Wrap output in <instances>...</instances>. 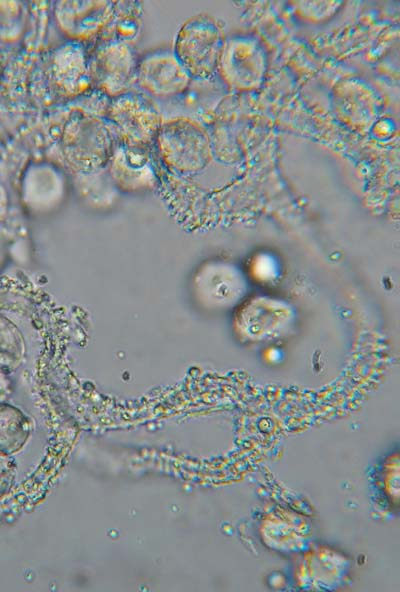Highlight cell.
Wrapping results in <instances>:
<instances>
[{"mask_svg": "<svg viewBox=\"0 0 400 592\" xmlns=\"http://www.w3.org/2000/svg\"><path fill=\"white\" fill-rule=\"evenodd\" d=\"M111 124L76 110L65 123L60 147L67 167L77 174H89L105 168L117 142Z\"/></svg>", "mask_w": 400, "mask_h": 592, "instance_id": "1", "label": "cell"}, {"mask_svg": "<svg viewBox=\"0 0 400 592\" xmlns=\"http://www.w3.org/2000/svg\"><path fill=\"white\" fill-rule=\"evenodd\" d=\"M155 143L164 165L182 175L202 171L212 159V146L207 132L188 117L163 121Z\"/></svg>", "mask_w": 400, "mask_h": 592, "instance_id": "2", "label": "cell"}, {"mask_svg": "<svg viewBox=\"0 0 400 592\" xmlns=\"http://www.w3.org/2000/svg\"><path fill=\"white\" fill-rule=\"evenodd\" d=\"M224 37L210 16L196 15L177 32L173 52L192 79L209 80L217 71Z\"/></svg>", "mask_w": 400, "mask_h": 592, "instance_id": "3", "label": "cell"}, {"mask_svg": "<svg viewBox=\"0 0 400 592\" xmlns=\"http://www.w3.org/2000/svg\"><path fill=\"white\" fill-rule=\"evenodd\" d=\"M267 63L266 50L259 39L234 35L224 40L216 73L227 87L251 91L264 82Z\"/></svg>", "mask_w": 400, "mask_h": 592, "instance_id": "4", "label": "cell"}, {"mask_svg": "<svg viewBox=\"0 0 400 592\" xmlns=\"http://www.w3.org/2000/svg\"><path fill=\"white\" fill-rule=\"evenodd\" d=\"M107 118L122 141L146 148L155 142L163 122L155 103L132 90L111 99Z\"/></svg>", "mask_w": 400, "mask_h": 592, "instance_id": "5", "label": "cell"}, {"mask_svg": "<svg viewBox=\"0 0 400 592\" xmlns=\"http://www.w3.org/2000/svg\"><path fill=\"white\" fill-rule=\"evenodd\" d=\"M138 59L128 42L105 40L88 56L91 83L111 98L131 91Z\"/></svg>", "mask_w": 400, "mask_h": 592, "instance_id": "6", "label": "cell"}, {"mask_svg": "<svg viewBox=\"0 0 400 592\" xmlns=\"http://www.w3.org/2000/svg\"><path fill=\"white\" fill-rule=\"evenodd\" d=\"M191 82V76L173 50H153L138 59L136 84L152 97L169 99L180 96Z\"/></svg>", "mask_w": 400, "mask_h": 592, "instance_id": "7", "label": "cell"}, {"mask_svg": "<svg viewBox=\"0 0 400 592\" xmlns=\"http://www.w3.org/2000/svg\"><path fill=\"white\" fill-rule=\"evenodd\" d=\"M115 2L65 0L54 4V18L69 41L81 43L102 32L114 19Z\"/></svg>", "mask_w": 400, "mask_h": 592, "instance_id": "8", "label": "cell"}, {"mask_svg": "<svg viewBox=\"0 0 400 592\" xmlns=\"http://www.w3.org/2000/svg\"><path fill=\"white\" fill-rule=\"evenodd\" d=\"M46 75L61 97H76L92 86L88 56L81 43L68 41L56 47L46 61Z\"/></svg>", "mask_w": 400, "mask_h": 592, "instance_id": "9", "label": "cell"}, {"mask_svg": "<svg viewBox=\"0 0 400 592\" xmlns=\"http://www.w3.org/2000/svg\"><path fill=\"white\" fill-rule=\"evenodd\" d=\"M110 178L124 189L151 187L156 179L146 147L116 142L106 166Z\"/></svg>", "mask_w": 400, "mask_h": 592, "instance_id": "10", "label": "cell"}, {"mask_svg": "<svg viewBox=\"0 0 400 592\" xmlns=\"http://www.w3.org/2000/svg\"><path fill=\"white\" fill-rule=\"evenodd\" d=\"M29 421L15 407L0 402V454L19 451L29 436Z\"/></svg>", "mask_w": 400, "mask_h": 592, "instance_id": "11", "label": "cell"}, {"mask_svg": "<svg viewBox=\"0 0 400 592\" xmlns=\"http://www.w3.org/2000/svg\"><path fill=\"white\" fill-rule=\"evenodd\" d=\"M355 94L356 96H353L350 86L340 88L335 104L337 111L345 120L353 124L369 125L376 111L375 103L372 101L373 97L367 89L357 86Z\"/></svg>", "mask_w": 400, "mask_h": 592, "instance_id": "12", "label": "cell"}, {"mask_svg": "<svg viewBox=\"0 0 400 592\" xmlns=\"http://www.w3.org/2000/svg\"><path fill=\"white\" fill-rule=\"evenodd\" d=\"M25 15L21 2L0 1V41L15 42L21 37Z\"/></svg>", "mask_w": 400, "mask_h": 592, "instance_id": "13", "label": "cell"}, {"mask_svg": "<svg viewBox=\"0 0 400 592\" xmlns=\"http://www.w3.org/2000/svg\"><path fill=\"white\" fill-rule=\"evenodd\" d=\"M19 357V341L15 328L0 316V368L10 367Z\"/></svg>", "mask_w": 400, "mask_h": 592, "instance_id": "14", "label": "cell"}, {"mask_svg": "<svg viewBox=\"0 0 400 592\" xmlns=\"http://www.w3.org/2000/svg\"><path fill=\"white\" fill-rule=\"evenodd\" d=\"M15 472V464L9 455L0 454V498L13 486Z\"/></svg>", "mask_w": 400, "mask_h": 592, "instance_id": "15", "label": "cell"}, {"mask_svg": "<svg viewBox=\"0 0 400 592\" xmlns=\"http://www.w3.org/2000/svg\"><path fill=\"white\" fill-rule=\"evenodd\" d=\"M8 391V382L4 375L0 372V402H2L7 396Z\"/></svg>", "mask_w": 400, "mask_h": 592, "instance_id": "16", "label": "cell"}]
</instances>
